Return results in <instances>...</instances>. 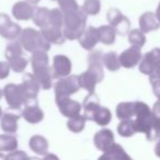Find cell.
I'll use <instances>...</instances> for the list:
<instances>
[{"instance_id": "cell-10", "label": "cell", "mask_w": 160, "mask_h": 160, "mask_svg": "<svg viewBox=\"0 0 160 160\" xmlns=\"http://www.w3.org/2000/svg\"><path fill=\"white\" fill-rule=\"evenodd\" d=\"M22 28L11 21L10 17L6 13H0V35L6 40L13 41L20 36Z\"/></svg>"}, {"instance_id": "cell-49", "label": "cell", "mask_w": 160, "mask_h": 160, "mask_svg": "<svg viewBox=\"0 0 160 160\" xmlns=\"http://www.w3.org/2000/svg\"><path fill=\"white\" fill-rule=\"evenodd\" d=\"M52 1H58V0H52Z\"/></svg>"}, {"instance_id": "cell-20", "label": "cell", "mask_w": 160, "mask_h": 160, "mask_svg": "<svg viewBox=\"0 0 160 160\" xmlns=\"http://www.w3.org/2000/svg\"><path fill=\"white\" fill-rule=\"evenodd\" d=\"M41 32H42L45 40L51 43V44L62 45V44H64L65 41H66V38H65V35H64V31H62V28L47 25V27L41 29Z\"/></svg>"}, {"instance_id": "cell-35", "label": "cell", "mask_w": 160, "mask_h": 160, "mask_svg": "<svg viewBox=\"0 0 160 160\" xmlns=\"http://www.w3.org/2000/svg\"><path fill=\"white\" fill-rule=\"evenodd\" d=\"M128 43L132 46L142 48L146 44V36L145 33L140 29L131 30L128 33Z\"/></svg>"}, {"instance_id": "cell-39", "label": "cell", "mask_w": 160, "mask_h": 160, "mask_svg": "<svg viewBox=\"0 0 160 160\" xmlns=\"http://www.w3.org/2000/svg\"><path fill=\"white\" fill-rule=\"evenodd\" d=\"M10 70H11V67H10L9 62H0V80L6 79V78L9 77Z\"/></svg>"}, {"instance_id": "cell-24", "label": "cell", "mask_w": 160, "mask_h": 160, "mask_svg": "<svg viewBox=\"0 0 160 160\" xmlns=\"http://www.w3.org/2000/svg\"><path fill=\"white\" fill-rule=\"evenodd\" d=\"M33 75L38 79L40 82L41 88L43 90H49L52 88V80H53V71H52V67H43L40 69H35L33 70Z\"/></svg>"}, {"instance_id": "cell-27", "label": "cell", "mask_w": 160, "mask_h": 160, "mask_svg": "<svg viewBox=\"0 0 160 160\" xmlns=\"http://www.w3.org/2000/svg\"><path fill=\"white\" fill-rule=\"evenodd\" d=\"M18 138L13 134L6 133L0 135V151L1 152H11L18 149Z\"/></svg>"}, {"instance_id": "cell-11", "label": "cell", "mask_w": 160, "mask_h": 160, "mask_svg": "<svg viewBox=\"0 0 160 160\" xmlns=\"http://www.w3.org/2000/svg\"><path fill=\"white\" fill-rule=\"evenodd\" d=\"M159 62H160V48L159 47H156V48L147 52L142 56V60L138 64L139 71L146 76H150Z\"/></svg>"}, {"instance_id": "cell-34", "label": "cell", "mask_w": 160, "mask_h": 160, "mask_svg": "<svg viewBox=\"0 0 160 160\" xmlns=\"http://www.w3.org/2000/svg\"><path fill=\"white\" fill-rule=\"evenodd\" d=\"M112 120V113L108 108L102 107L101 105L98 109V111L94 114V118L93 122H96L99 126H107V125L110 124Z\"/></svg>"}, {"instance_id": "cell-36", "label": "cell", "mask_w": 160, "mask_h": 160, "mask_svg": "<svg viewBox=\"0 0 160 160\" xmlns=\"http://www.w3.org/2000/svg\"><path fill=\"white\" fill-rule=\"evenodd\" d=\"M80 8L87 16H97L101 11V1L100 0H85V2Z\"/></svg>"}, {"instance_id": "cell-44", "label": "cell", "mask_w": 160, "mask_h": 160, "mask_svg": "<svg viewBox=\"0 0 160 160\" xmlns=\"http://www.w3.org/2000/svg\"><path fill=\"white\" fill-rule=\"evenodd\" d=\"M155 153L157 157L160 158V136H159V138H158V142L155 146Z\"/></svg>"}, {"instance_id": "cell-48", "label": "cell", "mask_w": 160, "mask_h": 160, "mask_svg": "<svg viewBox=\"0 0 160 160\" xmlns=\"http://www.w3.org/2000/svg\"><path fill=\"white\" fill-rule=\"evenodd\" d=\"M2 109H1V107H0V118H1V116H2Z\"/></svg>"}, {"instance_id": "cell-3", "label": "cell", "mask_w": 160, "mask_h": 160, "mask_svg": "<svg viewBox=\"0 0 160 160\" xmlns=\"http://www.w3.org/2000/svg\"><path fill=\"white\" fill-rule=\"evenodd\" d=\"M87 18L88 16L79 8L78 10L64 13V35L66 40L75 41L79 40L87 29Z\"/></svg>"}, {"instance_id": "cell-47", "label": "cell", "mask_w": 160, "mask_h": 160, "mask_svg": "<svg viewBox=\"0 0 160 160\" xmlns=\"http://www.w3.org/2000/svg\"><path fill=\"white\" fill-rule=\"evenodd\" d=\"M2 97H3V92H2V90L0 89V99L2 98Z\"/></svg>"}, {"instance_id": "cell-42", "label": "cell", "mask_w": 160, "mask_h": 160, "mask_svg": "<svg viewBox=\"0 0 160 160\" xmlns=\"http://www.w3.org/2000/svg\"><path fill=\"white\" fill-rule=\"evenodd\" d=\"M152 112L156 116H159L160 118V99H158L157 102H155L152 107Z\"/></svg>"}, {"instance_id": "cell-17", "label": "cell", "mask_w": 160, "mask_h": 160, "mask_svg": "<svg viewBox=\"0 0 160 160\" xmlns=\"http://www.w3.org/2000/svg\"><path fill=\"white\" fill-rule=\"evenodd\" d=\"M79 44L83 49L87 51H92L94 47L97 46L99 42H100V32H99V28L89 27L85 30L81 38H79Z\"/></svg>"}, {"instance_id": "cell-23", "label": "cell", "mask_w": 160, "mask_h": 160, "mask_svg": "<svg viewBox=\"0 0 160 160\" xmlns=\"http://www.w3.org/2000/svg\"><path fill=\"white\" fill-rule=\"evenodd\" d=\"M19 118L20 116L13 113H3L0 118V127L5 133L16 134L19 128Z\"/></svg>"}, {"instance_id": "cell-1", "label": "cell", "mask_w": 160, "mask_h": 160, "mask_svg": "<svg viewBox=\"0 0 160 160\" xmlns=\"http://www.w3.org/2000/svg\"><path fill=\"white\" fill-rule=\"evenodd\" d=\"M134 118L136 133L145 134L149 142H155L159 138L160 132L158 128L157 118L148 104L142 101H135Z\"/></svg>"}, {"instance_id": "cell-12", "label": "cell", "mask_w": 160, "mask_h": 160, "mask_svg": "<svg viewBox=\"0 0 160 160\" xmlns=\"http://www.w3.org/2000/svg\"><path fill=\"white\" fill-rule=\"evenodd\" d=\"M72 65L69 57L65 55H56L53 58V65H52V71H53L54 79L67 77L71 73Z\"/></svg>"}, {"instance_id": "cell-31", "label": "cell", "mask_w": 160, "mask_h": 160, "mask_svg": "<svg viewBox=\"0 0 160 160\" xmlns=\"http://www.w3.org/2000/svg\"><path fill=\"white\" fill-rule=\"evenodd\" d=\"M134 109H135V102H121L116 107V116H118V120L133 118Z\"/></svg>"}, {"instance_id": "cell-33", "label": "cell", "mask_w": 160, "mask_h": 160, "mask_svg": "<svg viewBox=\"0 0 160 160\" xmlns=\"http://www.w3.org/2000/svg\"><path fill=\"white\" fill-rule=\"evenodd\" d=\"M118 133L122 137H132L136 134L135 127H134L133 118H125L121 120L120 124L118 125Z\"/></svg>"}, {"instance_id": "cell-2", "label": "cell", "mask_w": 160, "mask_h": 160, "mask_svg": "<svg viewBox=\"0 0 160 160\" xmlns=\"http://www.w3.org/2000/svg\"><path fill=\"white\" fill-rule=\"evenodd\" d=\"M103 53L101 51H92L88 56L89 67L86 71L78 76L81 89L87 90L88 92H94L99 82L104 79L103 70Z\"/></svg>"}, {"instance_id": "cell-15", "label": "cell", "mask_w": 160, "mask_h": 160, "mask_svg": "<svg viewBox=\"0 0 160 160\" xmlns=\"http://www.w3.org/2000/svg\"><path fill=\"white\" fill-rule=\"evenodd\" d=\"M35 6L30 3L27 0L18 1L12 7V16L18 21H29L33 18Z\"/></svg>"}, {"instance_id": "cell-5", "label": "cell", "mask_w": 160, "mask_h": 160, "mask_svg": "<svg viewBox=\"0 0 160 160\" xmlns=\"http://www.w3.org/2000/svg\"><path fill=\"white\" fill-rule=\"evenodd\" d=\"M5 57L14 72H23L29 64V60L23 55V47L19 41H13L6 46Z\"/></svg>"}, {"instance_id": "cell-9", "label": "cell", "mask_w": 160, "mask_h": 160, "mask_svg": "<svg viewBox=\"0 0 160 160\" xmlns=\"http://www.w3.org/2000/svg\"><path fill=\"white\" fill-rule=\"evenodd\" d=\"M21 115L30 124H38L44 120V112L36 99H30L25 102Z\"/></svg>"}, {"instance_id": "cell-41", "label": "cell", "mask_w": 160, "mask_h": 160, "mask_svg": "<svg viewBox=\"0 0 160 160\" xmlns=\"http://www.w3.org/2000/svg\"><path fill=\"white\" fill-rule=\"evenodd\" d=\"M6 159H20V160H23V159H28V156L25 155L24 151L22 150H13L9 153V155L6 156Z\"/></svg>"}, {"instance_id": "cell-29", "label": "cell", "mask_w": 160, "mask_h": 160, "mask_svg": "<svg viewBox=\"0 0 160 160\" xmlns=\"http://www.w3.org/2000/svg\"><path fill=\"white\" fill-rule=\"evenodd\" d=\"M103 66L110 71H118L121 68V62L120 57L115 52H108V53L103 54Z\"/></svg>"}, {"instance_id": "cell-32", "label": "cell", "mask_w": 160, "mask_h": 160, "mask_svg": "<svg viewBox=\"0 0 160 160\" xmlns=\"http://www.w3.org/2000/svg\"><path fill=\"white\" fill-rule=\"evenodd\" d=\"M86 122H87V118H85V115L78 114V115L73 116V118H68L66 125L67 128L70 132H72V133H81L85 129Z\"/></svg>"}, {"instance_id": "cell-7", "label": "cell", "mask_w": 160, "mask_h": 160, "mask_svg": "<svg viewBox=\"0 0 160 160\" xmlns=\"http://www.w3.org/2000/svg\"><path fill=\"white\" fill-rule=\"evenodd\" d=\"M2 92L8 107L12 110L21 109L22 107H24L25 102L28 101L21 85L8 83V85L5 86Z\"/></svg>"}, {"instance_id": "cell-45", "label": "cell", "mask_w": 160, "mask_h": 160, "mask_svg": "<svg viewBox=\"0 0 160 160\" xmlns=\"http://www.w3.org/2000/svg\"><path fill=\"white\" fill-rule=\"evenodd\" d=\"M156 17H157V19L159 20V22H160V2H159V5H158V7H157V10H156Z\"/></svg>"}, {"instance_id": "cell-21", "label": "cell", "mask_w": 160, "mask_h": 160, "mask_svg": "<svg viewBox=\"0 0 160 160\" xmlns=\"http://www.w3.org/2000/svg\"><path fill=\"white\" fill-rule=\"evenodd\" d=\"M139 29L142 30L144 33H149V32L156 31L160 28V22L156 17V13L150 11L144 12L142 16L139 17Z\"/></svg>"}, {"instance_id": "cell-37", "label": "cell", "mask_w": 160, "mask_h": 160, "mask_svg": "<svg viewBox=\"0 0 160 160\" xmlns=\"http://www.w3.org/2000/svg\"><path fill=\"white\" fill-rule=\"evenodd\" d=\"M48 25H53V27L57 28L64 27V13L59 8H55V9H52L49 11Z\"/></svg>"}, {"instance_id": "cell-43", "label": "cell", "mask_w": 160, "mask_h": 160, "mask_svg": "<svg viewBox=\"0 0 160 160\" xmlns=\"http://www.w3.org/2000/svg\"><path fill=\"white\" fill-rule=\"evenodd\" d=\"M149 78H160V62L158 64V66L156 67V69L153 70V72L149 76Z\"/></svg>"}, {"instance_id": "cell-16", "label": "cell", "mask_w": 160, "mask_h": 160, "mask_svg": "<svg viewBox=\"0 0 160 160\" xmlns=\"http://www.w3.org/2000/svg\"><path fill=\"white\" fill-rule=\"evenodd\" d=\"M20 85L22 87V90L28 100L38 98V94L41 90V85L33 73H24V76L22 78V82Z\"/></svg>"}, {"instance_id": "cell-38", "label": "cell", "mask_w": 160, "mask_h": 160, "mask_svg": "<svg viewBox=\"0 0 160 160\" xmlns=\"http://www.w3.org/2000/svg\"><path fill=\"white\" fill-rule=\"evenodd\" d=\"M57 2L62 13H67V12L73 11V10H78L80 8L76 0H58Z\"/></svg>"}, {"instance_id": "cell-30", "label": "cell", "mask_w": 160, "mask_h": 160, "mask_svg": "<svg viewBox=\"0 0 160 160\" xmlns=\"http://www.w3.org/2000/svg\"><path fill=\"white\" fill-rule=\"evenodd\" d=\"M99 32H100V42L104 45H112L115 43L116 31L111 25H101L99 27Z\"/></svg>"}, {"instance_id": "cell-19", "label": "cell", "mask_w": 160, "mask_h": 160, "mask_svg": "<svg viewBox=\"0 0 160 160\" xmlns=\"http://www.w3.org/2000/svg\"><path fill=\"white\" fill-rule=\"evenodd\" d=\"M101 107L99 97L94 92H89L87 97L85 98L82 103L83 115L87 118V121H93L94 114L98 111V109Z\"/></svg>"}, {"instance_id": "cell-14", "label": "cell", "mask_w": 160, "mask_h": 160, "mask_svg": "<svg viewBox=\"0 0 160 160\" xmlns=\"http://www.w3.org/2000/svg\"><path fill=\"white\" fill-rule=\"evenodd\" d=\"M56 101V104L58 107L59 112L66 118H70L73 116L80 114L81 110H82V104H80L78 101L71 100L70 97H66V98L57 99Z\"/></svg>"}, {"instance_id": "cell-25", "label": "cell", "mask_w": 160, "mask_h": 160, "mask_svg": "<svg viewBox=\"0 0 160 160\" xmlns=\"http://www.w3.org/2000/svg\"><path fill=\"white\" fill-rule=\"evenodd\" d=\"M30 149L34 153L40 156H44L48 152V140L42 135H34L30 138L29 142Z\"/></svg>"}, {"instance_id": "cell-22", "label": "cell", "mask_w": 160, "mask_h": 160, "mask_svg": "<svg viewBox=\"0 0 160 160\" xmlns=\"http://www.w3.org/2000/svg\"><path fill=\"white\" fill-rule=\"evenodd\" d=\"M100 160H131V156L127 155L125 149L118 144H112L107 150L103 151V155L99 158Z\"/></svg>"}, {"instance_id": "cell-8", "label": "cell", "mask_w": 160, "mask_h": 160, "mask_svg": "<svg viewBox=\"0 0 160 160\" xmlns=\"http://www.w3.org/2000/svg\"><path fill=\"white\" fill-rule=\"evenodd\" d=\"M107 19L109 24L120 35H126L131 31V21L118 8H111L107 13Z\"/></svg>"}, {"instance_id": "cell-6", "label": "cell", "mask_w": 160, "mask_h": 160, "mask_svg": "<svg viewBox=\"0 0 160 160\" xmlns=\"http://www.w3.org/2000/svg\"><path fill=\"white\" fill-rule=\"evenodd\" d=\"M80 89H81V87H80L78 76L69 75L67 77L59 78L57 82L55 83V87H54L55 100L72 96Z\"/></svg>"}, {"instance_id": "cell-18", "label": "cell", "mask_w": 160, "mask_h": 160, "mask_svg": "<svg viewBox=\"0 0 160 160\" xmlns=\"http://www.w3.org/2000/svg\"><path fill=\"white\" fill-rule=\"evenodd\" d=\"M114 133L109 128H102L99 132H97L93 136V144L97 149L101 151H104L114 144Z\"/></svg>"}, {"instance_id": "cell-26", "label": "cell", "mask_w": 160, "mask_h": 160, "mask_svg": "<svg viewBox=\"0 0 160 160\" xmlns=\"http://www.w3.org/2000/svg\"><path fill=\"white\" fill-rule=\"evenodd\" d=\"M31 65L32 69H40L43 67L49 66V58L47 55V52L44 49H36V51L32 52L31 55Z\"/></svg>"}, {"instance_id": "cell-13", "label": "cell", "mask_w": 160, "mask_h": 160, "mask_svg": "<svg viewBox=\"0 0 160 160\" xmlns=\"http://www.w3.org/2000/svg\"><path fill=\"white\" fill-rule=\"evenodd\" d=\"M140 49L142 48H139V47H135L131 45L129 48L122 52L121 55H118L121 66L126 69H131L134 68L135 66H137L142 58V54Z\"/></svg>"}, {"instance_id": "cell-40", "label": "cell", "mask_w": 160, "mask_h": 160, "mask_svg": "<svg viewBox=\"0 0 160 160\" xmlns=\"http://www.w3.org/2000/svg\"><path fill=\"white\" fill-rule=\"evenodd\" d=\"M152 92L157 99H160V78H149Z\"/></svg>"}, {"instance_id": "cell-4", "label": "cell", "mask_w": 160, "mask_h": 160, "mask_svg": "<svg viewBox=\"0 0 160 160\" xmlns=\"http://www.w3.org/2000/svg\"><path fill=\"white\" fill-rule=\"evenodd\" d=\"M18 41L22 45L23 49H25L29 53H32L36 49H44V51L48 52L52 45L51 43L45 40L41 30L38 31L32 28H27V29L22 30L20 36L18 38Z\"/></svg>"}, {"instance_id": "cell-46", "label": "cell", "mask_w": 160, "mask_h": 160, "mask_svg": "<svg viewBox=\"0 0 160 160\" xmlns=\"http://www.w3.org/2000/svg\"><path fill=\"white\" fill-rule=\"evenodd\" d=\"M27 1H29V2H30V3H32V5L36 6L38 3H40L41 0H27Z\"/></svg>"}, {"instance_id": "cell-28", "label": "cell", "mask_w": 160, "mask_h": 160, "mask_svg": "<svg viewBox=\"0 0 160 160\" xmlns=\"http://www.w3.org/2000/svg\"><path fill=\"white\" fill-rule=\"evenodd\" d=\"M49 11H51V10L45 7L35 8L33 18H32V21H33L34 24L40 28V29H43V28L47 27V25H48Z\"/></svg>"}]
</instances>
